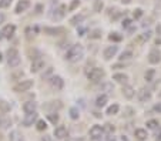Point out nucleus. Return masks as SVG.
<instances>
[{"mask_svg": "<svg viewBox=\"0 0 161 141\" xmlns=\"http://www.w3.org/2000/svg\"><path fill=\"white\" fill-rule=\"evenodd\" d=\"M154 76H155V70H154V69H150V70H147L145 71V80H147V81H153L154 80Z\"/></svg>", "mask_w": 161, "mask_h": 141, "instance_id": "a878e982", "label": "nucleus"}, {"mask_svg": "<svg viewBox=\"0 0 161 141\" xmlns=\"http://www.w3.org/2000/svg\"><path fill=\"white\" fill-rule=\"evenodd\" d=\"M104 131H108V133H114V125L111 124H106V127H103Z\"/></svg>", "mask_w": 161, "mask_h": 141, "instance_id": "ea45409f", "label": "nucleus"}, {"mask_svg": "<svg viewBox=\"0 0 161 141\" xmlns=\"http://www.w3.org/2000/svg\"><path fill=\"white\" fill-rule=\"evenodd\" d=\"M49 120L53 123V124H57L58 123V114H56V113H51V114H49Z\"/></svg>", "mask_w": 161, "mask_h": 141, "instance_id": "473e14b6", "label": "nucleus"}, {"mask_svg": "<svg viewBox=\"0 0 161 141\" xmlns=\"http://www.w3.org/2000/svg\"><path fill=\"white\" fill-rule=\"evenodd\" d=\"M51 76H53V69L50 67V69H47V70H46L44 74L41 76V79H43V80H50V79H51Z\"/></svg>", "mask_w": 161, "mask_h": 141, "instance_id": "c85d7f7f", "label": "nucleus"}, {"mask_svg": "<svg viewBox=\"0 0 161 141\" xmlns=\"http://www.w3.org/2000/svg\"><path fill=\"white\" fill-rule=\"evenodd\" d=\"M83 20H84V16H83V14H77V16H74L73 19H71L70 23H71L73 26H77V24H80Z\"/></svg>", "mask_w": 161, "mask_h": 141, "instance_id": "393cba45", "label": "nucleus"}, {"mask_svg": "<svg viewBox=\"0 0 161 141\" xmlns=\"http://www.w3.org/2000/svg\"><path fill=\"white\" fill-rule=\"evenodd\" d=\"M2 123H3V117L0 116V127H2Z\"/></svg>", "mask_w": 161, "mask_h": 141, "instance_id": "3c124183", "label": "nucleus"}, {"mask_svg": "<svg viewBox=\"0 0 161 141\" xmlns=\"http://www.w3.org/2000/svg\"><path fill=\"white\" fill-rule=\"evenodd\" d=\"M36 120H37V113H29L27 116L23 118V125L24 127H32V125L36 123Z\"/></svg>", "mask_w": 161, "mask_h": 141, "instance_id": "0eeeda50", "label": "nucleus"}, {"mask_svg": "<svg viewBox=\"0 0 161 141\" xmlns=\"http://www.w3.org/2000/svg\"><path fill=\"white\" fill-rule=\"evenodd\" d=\"M107 141H117V138L114 135H108L107 137Z\"/></svg>", "mask_w": 161, "mask_h": 141, "instance_id": "c03bdc74", "label": "nucleus"}, {"mask_svg": "<svg viewBox=\"0 0 161 141\" xmlns=\"http://www.w3.org/2000/svg\"><path fill=\"white\" fill-rule=\"evenodd\" d=\"M100 37H101V30L100 29H95L90 33V39H100Z\"/></svg>", "mask_w": 161, "mask_h": 141, "instance_id": "7c9ffc66", "label": "nucleus"}, {"mask_svg": "<svg viewBox=\"0 0 161 141\" xmlns=\"http://www.w3.org/2000/svg\"><path fill=\"white\" fill-rule=\"evenodd\" d=\"M67 135H69L67 128L66 127H63V125H60V127H57V128L54 130V137L58 138V140H64Z\"/></svg>", "mask_w": 161, "mask_h": 141, "instance_id": "1a4fd4ad", "label": "nucleus"}, {"mask_svg": "<svg viewBox=\"0 0 161 141\" xmlns=\"http://www.w3.org/2000/svg\"><path fill=\"white\" fill-rule=\"evenodd\" d=\"M64 30L62 27H44V33L49 36H57L58 33H63Z\"/></svg>", "mask_w": 161, "mask_h": 141, "instance_id": "f3484780", "label": "nucleus"}, {"mask_svg": "<svg viewBox=\"0 0 161 141\" xmlns=\"http://www.w3.org/2000/svg\"><path fill=\"white\" fill-rule=\"evenodd\" d=\"M134 135H136L137 140H140V141H144L145 138H147V131L143 128H137L136 131H134Z\"/></svg>", "mask_w": 161, "mask_h": 141, "instance_id": "6ab92c4d", "label": "nucleus"}, {"mask_svg": "<svg viewBox=\"0 0 161 141\" xmlns=\"http://www.w3.org/2000/svg\"><path fill=\"white\" fill-rule=\"evenodd\" d=\"M32 87H33V81H32V80H21L20 83L16 84V86L13 87V90L16 93H23V91L30 90Z\"/></svg>", "mask_w": 161, "mask_h": 141, "instance_id": "7ed1b4c3", "label": "nucleus"}, {"mask_svg": "<svg viewBox=\"0 0 161 141\" xmlns=\"http://www.w3.org/2000/svg\"><path fill=\"white\" fill-rule=\"evenodd\" d=\"M157 33H158V36H161V24L157 26Z\"/></svg>", "mask_w": 161, "mask_h": 141, "instance_id": "a18cd8bd", "label": "nucleus"}, {"mask_svg": "<svg viewBox=\"0 0 161 141\" xmlns=\"http://www.w3.org/2000/svg\"><path fill=\"white\" fill-rule=\"evenodd\" d=\"M41 141H54V140H53L51 135H44V137L41 138Z\"/></svg>", "mask_w": 161, "mask_h": 141, "instance_id": "79ce46f5", "label": "nucleus"}, {"mask_svg": "<svg viewBox=\"0 0 161 141\" xmlns=\"http://www.w3.org/2000/svg\"><path fill=\"white\" fill-rule=\"evenodd\" d=\"M30 7V2L29 0H20L16 6V13H21V12H26L27 9Z\"/></svg>", "mask_w": 161, "mask_h": 141, "instance_id": "ddd939ff", "label": "nucleus"}, {"mask_svg": "<svg viewBox=\"0 0 161 141\" xmlns=\"http://www.w3.org/2000/svg\"><path fill=\"white\" fill-rule=\"evenodd\" d=\"M104 76H106V73H104L103 69H91L90 71H87V79L90 81H93V83L100 81Z\"/></svg>", "mask_w": 161, "mask_h": 141, "instance_id": "f03ea898", "label": "nucleus"}, {"mask_svg": "<svg viewBox=\"0 0 161 141\" xmlns=\"http://www.w3.org/2000/svg\"><path fill=\"white\" fill-rule=\"evenodd\" d=\"M117 51H118V47H117V46H108L107 49L104 50V53H103L104 60H111V58L117 54Z\"/></svg>", "mask_w": 161, "mask_h": 141, "instance_id": "6e6552de", "label": "nucleus"}, {"mask_svg": "<svg viewBox=\"0 0 161 141\" xmlns=\"http://www.w3.org/2000/svg\"><path fill=\"white\" fill-rule=\"evenodd\" d=\"M147 127H148V128H157L158 127V121L157 120H150V121H147Z\"/></svg>", "mask_w": 161, "mask_h": 141, "instance_id": "72a5a7b5", "label": "nucleus"}, {"mask_svg": "<svg viewBox=\"0 0 161 141\" xmlns=\"http://www.w3.org/2000/svg\"><path fill=\"white\" fill-rule=\"evenodd\" d=\"M154 110H155V111H161V106H155V107H154Z\"/></svg>", "mask_w": 161, "mask_h": 141, "instance_id": "09e8293b", "label": "nucleus"}, {"mask_svg": "<svg viewBox=\"0 0 161 141\" xmlns=\"http://www.w3.org/2000/svg\"><path fill=\"white\" fill-rule=\"evenodd\" d=\"M83 56H84V49H83V46L81 44H74V46H71L70 49L67 50L66 57L64 58L70 63H76V61H79Z\"/></svg>", "mask_w": 161, "mask_h": 141, "instance_id": "f257e3e1", "label": "nucleus"}, {"mask_svg": "<svg viewBox=\"0 0 161 141\" xmlns=\"http://www.w3.org/2000/svg\"><path fill=\"white\" fill-rule=\"evenodd\" d=\"M0 39H3V34H2V32H0Z\"/></svg>", "mask_w": 161, "mask_h": 141, "instance_id": "603ef678", "label": "nucleus"}, {"mask_svg": "<svg viewBox=\"0 0 161 141\" xmlns=\"http://www.w3.org/2000/svg\"><path fill=\"white\" fill-rule=\"evenodd\" d=\"M118 110H120V106H118V104H113V106H110V107L107 108V114L108 116H114V114L118 113Z\"/></svg>", "mask_w": 161, "mask_h": 141, "instance_id": "5701e85b", "label": "nucleus"}, {"mask_svg": "<svg viewBox=\"0 0 161 141\" xmlns=\"http://www.w3.org/2000/svg\"><path fill=\"white\" fill-rule=\"evenodd\" d=\"M108 39L111 40V42H121V34H118V33H111L110 36H108Z\"/></svg>", "mask_w": 161, "mask_h": 141, "instance_id": "c756f323", "label": "nucleus"}, {"mask_svg": "<svg viewBox=\"0 0 161 141\" xmlns=\"http://www.w3.org/2000/svg\"><path fill=\"white\" fill-rule=\"evenodd\" d=\"M103 7H104L103 0H94V12L95 13H101Z\"/></svg>", "mask_w": 161, "mask_h": 141, "instance_id": "b1692460", "label": "nucleus"}, {"mask_svg": "<svg viewBox=\"0 0 161 141\" xmlns=\"http://www.w3.org/2000/svg\"><path fill=\"white\" fill-rule=\"evenodd\" d=\"M124 4H128V3H131V0H121Z\"/></svg>", "mask_w": 161, "mask_h": 141, "instance_id": "8fccbe9b", "label": "nucleus"}, {"mask_svg": "<svg viewBox=\"0 0 161 141\" xmlns=\"http://www.w3.org/2000/svg\"><path fill=\"white\" fill-rule=\"evenodd\" d=\"M121 93H123V95L125 97V98H133L134 97V94H136V91H134V88L131 87V86H124L123 88H121Z\"/></svg>", "mask_w": 161, "mask_h": 141, "instance_id": "4468645a", "label": "nucleus"}, {"mask_svg": "<svg viewBox=\"0 0 161 141\" xmlns=\"http://www.w3.org/2000/svg\"><path fill=\"white\" fill-rule=\"evenodd\" d=\"M160 60H161V54L158 53L157 50H151L148 54V61L151 64H157V63H160Z\"/></svg>", "mask_w": 161, "mask_h": 141, "instance_id": "f8f14e48", "label": "nucleus"}, {"mask_svg": "<svg viewBox=\"0 0 161 141\" xmlns=\"http://www.w3.org/2000/svg\"><path fill=\"white\" fill-rule=\"evenodd\" d=\"M90 138L91 140H100L101 138V135L104 134V130L101 125H93L90 128Z\"/></svg>", "mask_w": 161, "mask_h": 141, "instance_id": "20e7f679", "label": "nucleus"}, {"mask_svg": "<svg viewBox=\"0 0 161 141\" xmlns=\"http://www.w3.org/2000/svg\"><path fill=\"white\" fill-rule=\"evenodd\" d=\"M137 95H138V100L140 101H148L151 98V93L147 90V88H140L138 91H137Z\"/></svg>", "mask_w": 161, "mask_h": 141, "instance_id": "9b49d317", "label": "nucleus"}, {"mask_svg": "<svg viewBox=\"0 0 161 141\" xmlns=\"http://www.w3.org/2000/svg\"><path fill=\"white\" fill-rule=\"evenodd\" d=\"M113 80H116L117 83H125L128 80L127 74H124V73H117V74L113 76Z\"/></svg>", "mask_w": 161, "mask_h": 141, "instance_id": "4be33fe9", "label": "nucleus"}, {"mask_svg": "<svg viewBox=\"0 0 161 141\" xmlns=\"http://www.w3.org/2000/svg\"><path fill=\"white\" fill-rule=\"evenodd\" d=\"M133 57V53L130 51V50H127V51H123L120 56V60L121 61H124V60H130V58Z\"/></svg>", "mask_w": 161, "mask_h": 141, "instance_id": "bb28decb", "label": "nucleus"}, {"mask_svg": "<svg viewBox=\"0 0 161 141\" xmlns=\"http://www.w3.org/2000/svg\"><path fill=\"white\" fill-rule=\"evenodd\" d=\"M133 16H134V19H140V17L143 16V10H141V9H136L134 13H133Z\"/></svg>", "mask_w": 161, "mask_h": 141, "instance_id": "58836bf2", "label": "nucleus"}, {"mask_svg": "<svg viewBox=\"0 0 161 141\" xmlns=\"http://www.w3.org/2000/svg\"><path fill=\"white\" fill-rule=\"evenodd\" d=\"M79 116H80V114H79V110H77V108H76V107L70 108V117L73 118V120H77Z\"/></svg>", "mask_w": 161, "mask_h": 141, "instance_id": "2f4dec72", "label": "nucleus"}, {"mask_svg": "<svg viewBox=\"0 0 161 141\" xmlns=\"http://www.w3.org/2000/svg\"><path fill=\"white\" fill-rule=\"evenodd\" d=\"M17 54H19V51H17L16 49H9L7 50V58L13 57V56H17Z\"/></svg>", "mask_w": 161, "mask_h": 141, "instance_id": "4c0bfd02", "label": "nucleus"}, {"mask_svg": "<svg viewBox=\"0 0 161 141\" xmlns=\"http://www.w3.org/2000/svg\"><path fill=\"white\" fill-rule=\"evenodd\" d=\"M130 23H131V20H128V19H125V20L123 21V27H128V26H130Z\"/></svg>", "mask_w": 161, "mask_h": 141, "instance_id": "37998d69", "label": "nucleus"}, {"mask_svg": "<svg viewBox=\"0 0 161 141\" xmlns=\"http://www.w3.org/2000/svg\"><path fill=\"white\" fill-rule=\"evenodd\" d=\"M107 100H108V97L106 94L99 95V97H97V100H95V106H97V107H104V106H106V103H107Z\"/></svg>", "mask_w": 161, "mask_h": 141, "instance_id": "aec40b11", "label": "nucleus"}, {"mask_svg": "<svg viewBox=\"0 0 161 141\" xmlns=\"http://www.w3.org/2000/svg\"><path fill=\"white\" fill-rule=\"evenodd\" d=\"M103 90H106V91H113V84H110V83L103 84Z\"/></svg>", "mask_w": 161, "mask_h": 141, "instance_id": "a19ab883", "label": "nucleus"}, {"mask_svg": "<svg viewBox=\"0 0 161 141\" xmlns=\"http://www.w3.org/2000/svg\"><path fill=\"white\" fill-rule=\"evenodd\" d=\"M50 86L54 88V90H62L64 87V80L60 77V76H51V79L49 80Z\"/></svg>", "mask_w": 161, "mask_h": 141, "instance_id": "39448f33", "label": "nucleus"}, {"mask_svg": "<svg viewBox=\"0 0 161 141\" xmlns=\"http://www.w3.org/2000/svg\"><path fill=\"white\" fill-rule=\"evenodd\" d=\"M7 63L10 67H17L19 64H20V56L17 54V56H13V57L7 58Z\"/></svg>", "mask_w": 161, "mask_h": 141, "instance_id": "412c9836", "label": "nucleus"}, {"mask_svg": "<svg viewBox=\"0 0 161 141\" xmlns=\"http://www.w3.org/2000/svg\"><path fill=\"white\" fill-rule=\"evenodd\" d=\"M64 14H66V6H60V7L56 10V13L53 14V19H57V20H60V19H63V17H64Z\"/></svg>", "mask_w": 161, "mask_h": 141, "instance_id": "a211bd4d", "label": "nucleus"}, {"mask_svg": "<svg viewBox=\"0 0 161 141\" xmlns=\"http://www.w3.org/2000/svg\"><path fill=\"white\" fill-rule=\"evenodd\" d=\"M36 127H37L39 131H44V130L47 128V124H46L44 120H39L37 123H36Z\"/></svg>", "mask_w": 161, "mask_h": 141, "instance_id": "cd10ccee", "label": "nucleus"}, {"mask_svg": "<svg viewBox=\"0 0 161 141\" xmlns=\"http://www.w3.org/2000/svg\"><path fill=\"white\" fill-rule=\"evenodd\" d=\"M133 114H134V110H133L131 107H125V108H124V116H125V117H131Z\"/></svg>", "mask_w": 161, "mask_h": 141, "instance_id": "e433bc0d", "label": "nucleus"}, {"mask_svg": "<svg viewBox=\"0 0 161 141\" xmlns=\"http://www.w3.org/2000/svg\"><path fill=\"white\" fill-rule=\"evenodd\" d=\"M0 61H2V54H0Z\"/></svg>", "mask_w": 161, "mask_h": 141, "instance_id": "864d4df0", "label": "nucleus"}, {"mask_svg": "<svg viewBox=\"0 0 161 141\" xmlns=\"http://www.w3.org/2000/svg\"><path fill=\"white\" fill-rule=\"evenodd\" d=\"M155 140H157V141H161V130H160V133L157 134V137H155Z\"/></svg>", "mask_w": 161, "mask_h": 141, "instance_id": "49530a36", "label": "nucleus"}, {"mask_svg": "<svg viewBox=\"0 0 161 141\" xmlns=\"http://www.w3.org/2000/svg\"><path fill=\"white\" fill-rule=\"evenodd\" d=\"M79 6H80V0H73V2H71V4L69 6V10H70V12H73V10H74V9H77Z\"/></svg>", "mask_w": 161, "mask_h": 141, "instance_id": "f704fd0d", "label": "nucleus"}, {"mask_svg": "<svg viewBox=\"0 0 161 141\" xmlns=\"http://www.w3.org/2000/svg\"><path fill=\"white\" fill-rule=\"evenodd\" d=\"M36 108H37V104L34 103V101H27V103H24V106H23V110H24L26 114L34 113L36 111Z\"/></svg>", "mask_w": 161, "mask_h": 141, "instance_id": "dca6fc26", "label": "nucleus"}, {"mask_svg": "<svg viewBox=\"0 0 161 141\" xmlns=\"http://www.w3.org/2000/svg\"><path fill=\"white\" fill-rule=\"evenodd\" d=\"M3 21H4V16H3V14H2V13H0V24H2Z\"/></svg>", "mask_w": 161, "mask_h": 141, "instance_id": "de8ad7c7", "label": "nucleus"}, {"mask_svg": "<svg viewBox=\"0 0 161 141\" xmlns=\"http://www.w3.org/2000/svg\"><path fill=\"white\" fill-rule=\"evenodd\" d=\"M10 4H12V0H0V9L10 7Z\"/></svg>", "mask_w": 161, "mask_h": 141, "instance_id": "c9c22d12", "label": "nucleus"}, {"mask_svg": "<svg viewBox=\"0 0 161 141\" xmlns=\"http://www.w3.org/2000/svg\"><path fill=\"white\" fill-rule=\"evenodd\" d=\"M151 32H145V33H143V34H140L138 37L136 39V43H138V44H144L145 42H148L150 39H151Z\"/></svg>", "mask_w": 161, "mask_h": 141, "instance_id": "2eb2a0df", "label": "nucleus"}, {"mask_svg": "<svg viewBox=\"0 0 161 141\" xmlns=\"http://www.w3.org/2000/svg\"><path fill=\"white\" fill-rule=\"evenodd\" d=\"M14 32H16V26L14 24H7L4 26V29L2 30V34H3V37H13V34H14Z\"/></svg>", "mask_w": 161, "mask_h": 141, "instance_id": "9d476101", "label": "nucleus"}, {"mask_svg": "<svg viewBox=\"0 0 161 141\" xmlns=\"http://www.w3.org/2000/svg\"><path fill=\"white\" fill-rule=\"evenodd\" d=\"M44 60L43 58H34L33 61H32V67H30V71L32 73H39L41 69H44Z\"/></svg>", "mask_w": 161, "mask_h": 141, "instance_id": "423d86ee", "label": "nucleus"}]
</instances>
